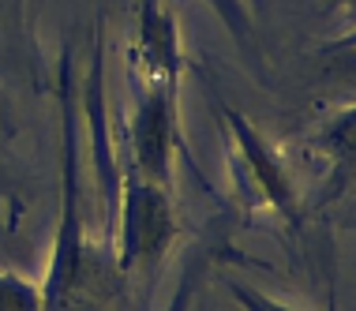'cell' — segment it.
Segmentation results:
<instances>
[{
	"label": "cell",
	"mask_w": 356,
	"mask_h": 311,
	"mask_svg": "<svg viewBox=\"0 0 356 311\" xmlns=\"http://www.w3.org/2000/svg\"><path fill=\"white\" fill-rule=\"evenodd\" d=\"M169 135H172V90H169V83L165 86L158 83V90L147 98L136 120V154L150 180H158L165 173Z\"/></svg>",
	"instance_id": "obj_1"
},
{
	"label": "cell",
	"mask_w": 356,
	"mask_h": 311,
	"mask_svg": "<svg viewBox=\"0 0 356 311\" xmlns=\"http://www.w3.org/2000/svg\"><path fill=\"white\" fill-rule=\"evenodd\" d=\"M169 232L165 199L158 188H136L128 199V255H150Z\"/></svg>",
	"instance_id": "obj_2"
},
{
	"label": "cell",
	"mask_w": 356,
	"mask_h": 311,
	"mask_svg": "<svg viewBox=\"0 0 356 311\" xmlns=\"http://www.w3.org/2000/svg\"><path fill=\"white\" fill-rule=\"evenodd\" d=\"M139 61L158 83H172L177 72V31L165 12L143 0V23H139Z\"/></svg>",
	"instance_id": "obj_3"
},
{
	"label": "cell",
	"mask_w": 356,
	"mask_h": 311,
	"mask_svg": "<svg viewBox=\"0 0 356 311\" xmlns=\"http://www.w3.org/2000/svg\"><path fill=\"white\" fill-rule=\"evenodd\" d=\"M214 4H218V8H225V12H233V8H236V0H214Z\"/></svg>",
	"instance_id": "obj_4"
},
{
	"label": "cell",
	"mask_w": 356,
	"mask_h": 311,
	"mask_svg": "<svg viewBox=\"0 0 356 311\" xmlns=\"http://www.w3.org/2000/svg\"><path fill=\"white\" fill-rule=\"evenodd\" d=\"M248 304H255V311H274L270 304H259V300H252V296H248Z\"/></svg>",
	"instance_id": "obj_5"
},
{
	"label": "cell",
	"mask_w": 356,
	"mask_h": 311,
	"mask_svg": "<svg viewBox=\"0 0 356 311\" xmlns=\"http://www.w3.org/2000/svg\"><path fill=\"white\" fill-rule=\"evenodd\" d=\"M172 311H184V296H180V300H177V304H172Z\"/></svg>",
	"instance_id": "obj_6"
}]
</instances>
